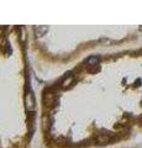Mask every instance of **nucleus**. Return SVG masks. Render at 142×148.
<instances>
[{"instance_id": "1", "label": "nucleus", "mask_w": 142, "mask_h": 148, "mask_svg": "<svg viewBox=\"0 0 142 148\" xmlns=\"http://www.w3.org/2000/svg\"><path fill=\"white\" fill-rule=\"evenodd\" d=\"M25 104H26V110L30 111V112H34L35 108H36V104H35L34 92L31 90H29V92H27L26 96H25Z\"/></svg>"}, {"instance_id": "2", "label": "nucleus", "mask_w": 142, "mask_h": 148, "mask_svg": "<svg viewBox=\"0 0 142 148\" xmlns=\"http://www.w3.org/2000/svg\"><path fill=\"white\" fill-rule=\"evenodd\" d=\"M73 82H74V77H73V75H68V77H66L64 79L62 80L61 86L66 89V88H68V86H71V85H72V83H73Z\"/></svg>"}, {"instance_id": "3", "label": "nucleus", "mask_w": 142, "mask_h": 148, "mask_svg": "<svg viewBox=\"0 0 142 148\" xmlns=\"http://www.w3.org/2000/svg\"><path fill=\"white\" fill-rule=\"evenodd\" d=\"M97 142L100 143V145H106V143L110 142V137L106 135H99L97 137Z\"/></svg>"}, {"instance_id": "4", "label": "nucleus", "mask_w": 142, "mask_h": 148, "mask_svg": "<svg viewBox=\"0 0 142 148\" xmlns=\"http://www.w3.org/2000/svg\"><path fill=\"white\" fill-rule=\"evenodd\" d=\"M48 31V27L47 26H38L37 29H36V36H43L45 35V32H47Z\"/></svg>"}, {"instance_id": "5", "label": "nucleus", "mask_w": 142, "mask_h": 148, "mask_svg": "<svg viewBox=\"0 0 142 148\" xmlns=\"http://www.w3.org/2000/svg\"><path fill=\"white\" fill-rule=\"evenodd\" d=\"M86 63H88L89 66H97V64L99 63V58L97 57V56H91V57H89L88 59H86Z\"/></svg>"}, {"instance_id": "6", "label": "nucleus", "mask_w": 142, "mask_h": 148, "mask_svg": "<svg viewBox=\"0 0 142 148\" xmlns=\"http://www.w3.org/2000/svg\"><path fill=\"white\" fill-rule=\"evenodd\" d=\"M20 30H21V41H24V40H25V32H24V27H20Z\"/></svg>"}, {"instance_id": "7", "label": "nucleus", "mask_w": 142, "mask_h": 148, "mask_svg": "<svg viewBox=\"0 0 142 148\" xmlns=\"http://www.w3.org/2000/svg\"><path fill=\"white\" fill-rule=\"evenodd\" d=\"M140 30H141V31H142V26H141V27H140Z\"/></svg>"}]
</instances>
